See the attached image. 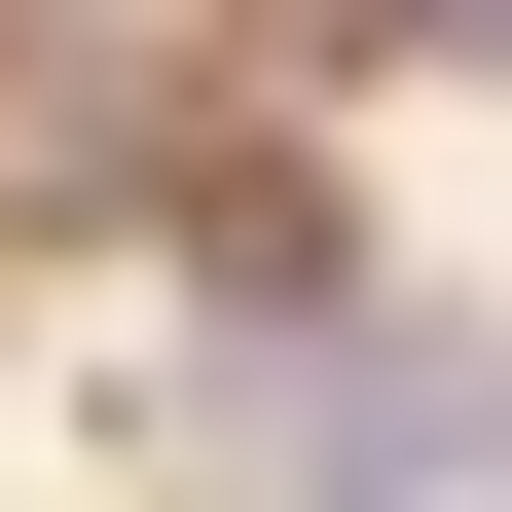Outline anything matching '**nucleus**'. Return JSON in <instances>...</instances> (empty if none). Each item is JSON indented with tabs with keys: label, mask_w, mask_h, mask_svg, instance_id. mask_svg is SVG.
I'll return each instance as SVG.
<instances>
[{
	"label": "nucleus",
	"mask_w": 512,
	"mask_h": 512,
	"mask_svg": "<svg viewBox=\"0 0 512 512\" xmlns=\"http://www.w3.org/2000/svg\"><path fill=\"white\" fill-rule=\"evenodd\" d=\"M330 37H512V0H330Z\"/></svg>",
	"instance_id": "nucleus-1"
}]
</instances>
